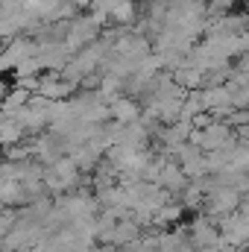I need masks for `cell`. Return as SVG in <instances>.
I'll use <instances>...</instances> for the list:
<instances>
[{
  "mask_svg": "<svg viewBox=\"0 0 249 252\" xmlns=\"http://www.w3.org/2000/svg\"><path fill=\"white\" fill-rule=\"evenodd\" d=\"M32 158V141H24L18 147H6V161H30Z\"/></svg>",
  "mask_w": 249,
  "mask_h": 252,
  "instance_id": "cell-14",
  "label": "cell"
},
{
  "mask_svg": "<svg viewBox=\"0 0 249 252\" xmlns=\"http://www.w3.org/2000/svg\"><path fill=\"white\" fill-rule=\"evenodd\" d=\"M238 214H241L244 220H249V199H244V202H241V208H238Z\"/></svg>",
  "mask_w": 249,
  "mask_h": 252,
  "instance_id": "cell-17",
  "label": "cell"
},
{
  "mask_svg": "<svg viewBox=\"0 0 249 252\" xmlns=\"http://www.w3.org/2000/svg\"><path fill=\"white\" fill-rule=\"evenodd\" d=\"M182 214H185V205H182V202L164 205V208L156 214V229H158V232H167L170 226H176V223L182 220Z\"/></svg>",
  "mask_w": 249,
  "mask_h": 252,
  "instance_id": "cell-9",
  "label": "cell"
},
{
  "mask_svg": "<svg viewBox=\"0 0 249 252\" xmlns=\"http://www.w3.org/2000/svg\"><path fill=\"white\" fill-rule=\"evenodd\" d=\"M232 97H235V112H238V109H249V85L238 88Z\"/></svg>",
  "mask_w": 249,
  "mask_h": 252,
  "instance_id": "cell-16",
  "label": "cell"
},
{
  "mask_svg": "<svg viewBox=\"0 0 249 252\" xmlns=\"http://www.w3.org/2000/svg\"><path fill=\"white\" fill-rule=\"evenodd\" d=\"M164 190H170V193H182V190L190 185V179L185 176V170H182V164L179 161H173V158H167L164 161V167H161V182H158Z\"/></svg>",
  "mask_w": 249,
  "mask_h": 252,
  "instance_id": "cell-6",
  "label": "cell"
},
{
  "mask_svg": "<svg viewBox=\"0 0 249 252\" xmlns=\"http://www.w3.org/2000/svg\"><path fill=\"white\" fill-rule=\"evenodd\" d=\"M76 91H82V85L73 79H64L62 73H56V70L41 73V91L38 94H44L47 100H53V103L56 100H73Z\"/></svg>",
  "mask_w": 249,
  "mask_h": 252,
  "instance_id": "cell-3",
  "label": "cell"
},
{
  "mask_svg": "<svg viewBox=\"0 0 249 252\" xmlns=\"http://www.w3.org/2000/svg\"><path fill=\"white\" fill-rule=\"evenodd\" d=\"M97 202H100V208H126V188L112 185V188L97 190Z\"/></svg>",
  "mask_w": 249,
  "mask_h": 252,
  "instance_id": "cell-10",
  "label": "cell"
},
{
  "mask_svg": "<svg viewBox=\"0 0 249 252\" xmlns=\"http://www.w3.org/2000/svg\"><path fill=\"white\" fill-rule=\"evenodd\" d=\"M190 244L196 252H220L226 250V241L220 235V226H217V217H208V214H199L190 220Z\"/></svg>",
  "mask_w": 249,
  "mask_h": 252,
  "instance_id": "cell-1",
  "label": "cell"
},
{
  "mask_svg": "<svg viewBox=\"0 0 249 252\" xmlns=\"http://www.w3.org/2000/svg\"><path fill=\"white\" fill-rule=\"evenodd\" d=\"M109 109H112V121H118V124H135V121H141L144 118V112H141V106L132 100V97H112L109 100Z\"/></svg>",
  "mask_w": 249,
  "mask_h": 252,
  "instance_id": "cell-5",
  "label": "cell"
},
{
  "mask_svg": "<svg viewBox=\"0 0 249 252\" xmlns=\"http://www.w3.org/2000/svg\"><path fill=\"white\" fill-rule=\"evenodd\" d=\"M217 226H220V235L226 241V247H247L249 244V220H244L238 211L235 214H226V217H217Z\"/></svg>",
  "mask_w": 249,
  "mask_h": 252,
  "instance_id": "cell-4",
  "label": "cell"
},
{
  "mask_svg": "<svg viewBox=\"0 0 249 252\" xmlns=\"http://www.w3.org/2000/svg\"><path fill=\"white\" fill-rule=\"evenodd\" d=\"M205 112V103H202V91H190L185 100V106H182V121H193L196 115H202Z\"/></svg>",
  "mask_w": 249,
  "mask_h": 252,
  "instance_id": "cell-13",
  "label": "cell"
},
{
  "mask_svg": "<svg viewBox=\"0 0 249 252\" xmlns=\"http://www.w3.org/2000/svg\"><path fill=\"white\" fill-rule=\"evenodd\" d=\"M202 103H205V112H223V109H235V97H232V91H229L226 85L202 91Z\"/></svg>",
  "mask_w": 249,
  "mask_h": 252,
  "instance_id": "cell-7",
  "label": "cell"
},
{
  "mask_svg": "<svg viewBox=\"0 0 249 252\" xmlns=\"http://www.w3.org/2000/svg\"><path fill=\"white\" fill-rule=\"evenodd\" d=\"M12 85H15V88H24V91H30V94H38V91H41V76H15Z\"/></svg>",
  "mask_w": 249,
  "mask_h": 252,
  "instance_id": "cell-15",
  "label": "cell"
},
{
  "mask_svg": "<svg viewBox=\"0 0 249 252\" xmlns=\"http://www.w3.org/2000/svg\"><path fill=\"white\" fill-rule=\"evenodd\" d=\"M244 202V193L238 188H217L208 199H205V214L208 217H226L235 214Z\"/></svg>",
  "mask_w": 249,
  "mask_h": 252,
  "instance_id": "cell-2",
  "label": "cell"
},
{
  "mask_svg": "<svg viewBox=\"0 0 249 252\" xmlns=\"http://www.w3.org/2000/svg\"><path fill=\"white\" fill-rule=\"evenodd\" d=\"M205 190L199 188L196 182H190L185 190H182V205H185L187 211H196V208H205Z\"/></svg>",
  "mask_w": 249,
  "mask_h": 252,
  "instance_id": "cell-12",
  "label": "cell"
},
{
  "mask_svg": "<svg viewBox=\"0 0 249 252\" xmlns=\"http://www.w3.org/2000/svg\"><path fill=\"white\" fill-rule=\"evenodd\" d=\"M24 138H27V132H24V126L18 124L15 118H3L0 121V141H3V147H18V144H24Z\"/></svg>",
  "mask_w": 249,
  "mask_h": 252,
  "instance_id": "cell-8",
  "label": "cell"
},
{
  "mask_svg": "<svg viewBox=\"0 0 249 252\" xmlns=\"http://www.w3.org/2000/svg\"><path fill=\"white\" fill-rule=\"evenodd\" d=\"M202 70H196V67H182V70H176L173 73V79H176V85H182L185 91H202Z\"/></svg>",
  "mask_w": 249,
  "mask_h": 252,
  "instance_id": "cell-11",
  "label": "cell"
}]
</instances>
